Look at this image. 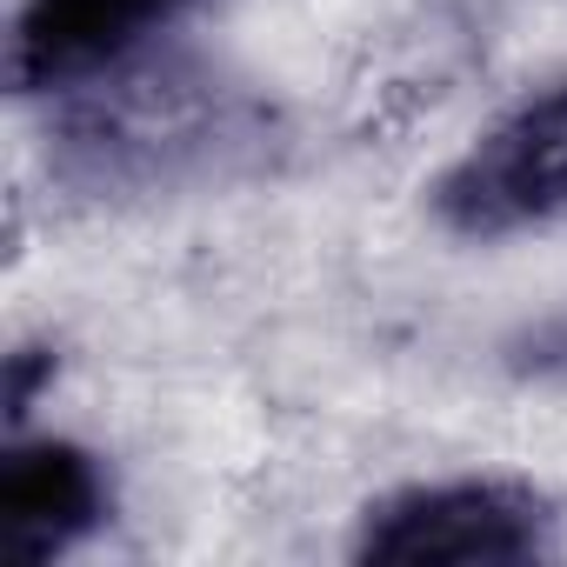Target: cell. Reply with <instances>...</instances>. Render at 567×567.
Masks as SVG:
<instances>
[{"instance_id":"obj_6","label":"cell","mask_w":567,"mask_h":567,"mask_svg":"<svg viewBox=\"0 0 567 567\" xmlns=\"http://www.w3.org/2000/svg\"><path fill=\"white\" fill-rule=\"evenodd\" d=\"M507 368L527 374V381H547V388H567V308L534 321L527 334H514L507 348Z\"/></svg>"},{"instance_id":"obj_2","label":"cell","mask_w":567,"mask_h":567,"mask_svg":"<svg viewBox=\"0 0 567 567\" xmlns=\"http://www.w3.org/2000/svg\"><path fill=\"white\" fill-rule=\"evenodd\" d=\"M554 501L527 481H414L368 501L354 554L381 567H501L554 554Z\"/></svg>"},{"instance_id":"obj_5","label":"cell","mask_w":567,"mask_h":567,"mask_svg":"<svg viewBox=\"0 0 567 567\" xmlns=\"http://www.w3.org/2000/svg\"><path fill=\"white\" fill-rule=\"evenodd\" d=\"M114 514V487L81 441L14 434L0 454V560L48 567L94 540Z\"/></svg>"},{"instance_id":"obj_4","label":"cell","mask_w":567,"mask_h":567,"mask_svg":"<svg viewBox=\"0 0 567 567\" xmlns=\"http://www.w3.org/2000/svg\"><path fill=\"white\" fill-rule=\"evenodd\" d=\"M187 8L194 0H21L8 41V81L14 94H74L127 68Z\"/></svg>"},{"instance_id":"obj_7","label":"cell","mask_w":567,"mask_h":567,"mask_svg":"<svg viewBox=\"0 0 567 567\" xmlns=\"http://www.w3.org/2000/svg\"><path fill=\"white\" fill-rule=\"evenodd\" d=\"M54 374V354L48 348H14L8 354V388H0V408H8V427L21 434V421H28V408H34V394H41V381Z\"/></svg>"},{"instance_id":"obj_1","label":"cell","mask_w":567,"mask_h":567,"mask_svg":"<svg viewBox=\"0 0 567 567\" xmlns=\"http://www.w3.org/2000/svg\"><path fill=\"white\" fill-rule=\"evenodd\" d=\"M267 141V114L200 68H114L74 87L48 167L81 194H167L227 174Z\"/></svg>"},{"instance_id":"obj_3","label":"cell","mask_w":567,"mask_h":567,"mask_svg":"<svg viewBox=\"0 0 567 567\" xmlns=\"http://www.w3.org/2000/svg\"><path fill=\"white\" fill-rule=\"evenodd\" d=\"M567 214V81L481 127L434 181V220L461 240H514Z\"/></svg>"}]
</instances>
